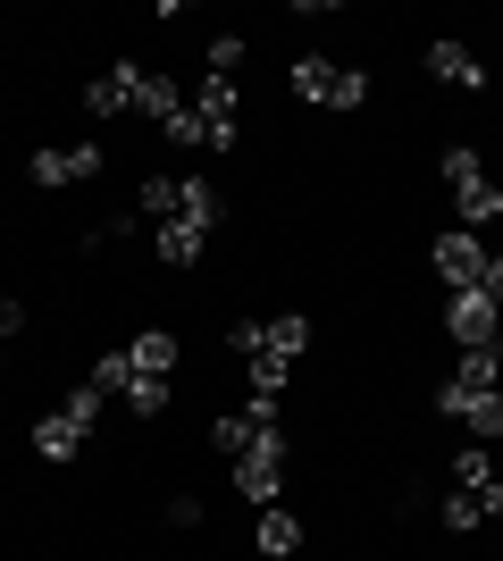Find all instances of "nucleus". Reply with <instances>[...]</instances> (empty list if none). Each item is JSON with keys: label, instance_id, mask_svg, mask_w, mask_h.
Segmentation results:
<instances>
[{"label": "nucleus", "instance_id": "obj_12", "mask_svg": "<svg viewBox=\"0 0 503 561\" xmlns=\"http://www.w3.org/2000/svg\"><path fill=\"white\" fill-rule=\"evenodd\" d=\"M436 411L454 427H470L479 445H503V394H470V402H454V394H436Z\"/></svg>", "mask_w": 503, "mask_h": 561}, {"label": "nucleus", "instance_id": "obj_24", "mask_svg": "<svg viewBox=\"0 0 503 561\" xmlns=\"http://www.w3.org/2000/svg\"><path fill=\"white\" fill-rule=\"evenodd\" d=\"M210 445L227 453V461H243V453H252V420H243V411H227V420H210Z\"/></svg>", "mask_w": 503, "mask_h": 561}, {"label": "nucleus", "instance_id": "obj_5", "mask_svg": "<svg viewBox=\"0 0 503 561\" xmlns=\"http://www.w3.org/2000/svg\"><path fill=\"white\" fill-rule=\"evenodd\" d=\"M101 168H110V151H101V142H68V151H34V160H25V185H43V193H59V185H84V176H101Z\"/></svg>", "mask_w": 503, "mask_h": 561}, {"label": "nucleus", "instance_id": "obj_10", "mask_svg": "<svg viewBox=\"0 0 503 561\" xmlns=\"http://www.w3.org/2000/svg\"><path fill=\"white\" fill-rule=\"evenodd\" d=\"M436 394H454V402H470V394H503V344L461 352V360H454V377H445Z\"/></svg>", "mask_w": 503, "mask_h": 561}, {"label": "nucleus", "instance_id": "obj_11", "mask_svg": "<svg viewBox=\"0 0 503 561\" xmlns=\"http://www.w3.org/2000/svg\"><path fill=\"white\" fill-rule=\"evenodd\" d=\"M252 545H261V561H294V553H302V512L268 503V512L252 519Z\"/></svg>", "mask_w": 503, "mask_h": 561}, {"label": "nucleus", "instance_id": "obj_17", "mask_svg": "<svg viewBox=\"0 0 503 561\" xmlns=\"http://www.w3.org/2000/svg\"><path fill=\"white\" fill-rule=\"evenodd\" d=\"M185 101H193V93L176 84V76H160V68H151V76H144V93H135V110H144L151 126H168V117L185 110Z\"/></svg>", "mask_w": 503, "mask_h": 561}, {"label": "nucleus", "instance_id": "obj_13", "mask_svg": "<svg viewBox=\"0 0 503 561\" xmlns=\"http://www.w3.org/2000/svg\"><path fill=\"white\" fill-rule=\"evenodd\" d=\"M126 360H135V377H176L185 369V344H176L168 328H144L135 344H126Z\"/></svg>", "mask_w": 503, "mask_h": 561}, {"label": "nucleus", "instance_id": "obj_3", "mask_svg": "<svg viewBox=\"0 0 503 561\" xmlns=\"http://www.w3.org/2000/svg\"><path fill=\"white\" fill-rule=\"evenodd\" d=\"M294 101H311V110H361L369 101V76L361 68H335V59H294Z\"/></svg>", "mask_w": 503, "mask_h": 561}, {"label": "nucleus", "instance_id": "obj_4", "mask_svg": "<svg viewBox=\"0 0 503 561\" xmlns=\"http://www.w3.org/2000/svg\"><path fill=\"white\" fill-rule=\"evenodd\" d=\"M193 117H202L210 151H236V142H243V84L202 68V84H193Z\"/></svg>", "mask_w": 503, "mask_h": 561}, {"label": "nucleus", "instance_id": "obj_8", "mask_svg": "<svg viewBox=\"0 0 503 561\" xmlns=\"http://www.w3.org/2000/svg\"><path fill=\"white\" fill-rule=\"evenodd\" d=\"M428 76H436V84H454V93H487V84H495L487 59L470 43H454V34H436V43H428Z\"/></svg>", "mask_w": 503, "mask_h": 561}, {"label": "nucleus", "instance_id": "obj_20", "mask_svg": "<svg viewBox=\"0 0 503 561\" xmlns=\"http://www.w3.org/2000/svg\"><path fill=\"white\" fill-rule=\"evenodd\" d=\"M84 386H101V394L118 402V394H126V386H135V360H126V344H118V352H101L93 369H84Z\"/></svg>", "mask_w": 503, "mask_h": 561}, {"label": "nucleus", "instance_id": "obj_1", "mask_svg": "<svg viewBox=\"0 0 503 561\" xmlns=\"http://www.w3.org/2000/svg\"><path fill=\"white\" fill-rule=\"evenodd\" d=\"M436 176L454 185V218H461L470 234H479V227H495V218H503V185L487 176V160L470 151V142H454V151L436 160Z\"/></svg>", "mask_w": 503, "mask_h": 561}, {"label": "nucleus", "instance_id": "obj_2", "mask_svg": "<svg viewBox=\"0 0 503 561\" xmlns=\"http://www.w3.org/2000/svg\"><path fill=\"white\" fill-rule=\"evenodd\" d=\"M286 461H294V427H252V453L236 461V494L252 512L286 503Z\"/></svg>", "mask_w": 503, "mask_h": 561}, {"label": "nucleus", "instance_id": "obj_9", "mask_svg": "<svg viewBox=\"0 0 503 561\" xmlns=\"http://www.w3.org/2000/svg\"><path fill=\"white\" fill-rule=\"evenodd\" d=\"M144 76H151V68H135V59H118V68H101L93 84H84V117H118V110H135V93H144Z\"/></svg>", "mask_w": 503, "mask_h": 561}, {"label": "nucleus", "instance_id": "obj_15", "mask_svg": "<svg viewBox=\"0 0 503 561\" xmlns=\"http://www.w3.org/2000/svg\"><path fill=\"white\" fill-rule=\"evenodd\" d=\"M25 445H34V461H76V453H84V427H76L68 411H43Z\"/></svg>", "mask_w": 503, "mask_h": 561}, {"label": "nucleus", "instance_id": "obj_29", "mask_svg": "<svg viewBox=\"0 0 503 561\" xmlns=\"http://www.w3.org/2000/svg\"><path fill=\"white\" fill-rule=\"evenodd\" d=\"M436 519H445L454 537H470V528H479V503H470V494H445V503H436Z\"/></svg>", "mask_w": 503, "mask_h": 561}, {"label": "nucleus", "instance_id": "obj_21", "mask_svg": "<svg viewBox=\"0 0 503 561\" xmlns=\"http://www.w3.org/2000/svg\"><path fill=\"white\" fill-rule=\"evenodd\" d=\"M135 218H151V227L176 218V176H144V185H135Z\"/></svg>", "mask_w": 503, "mask_h": 561}, {"label": "nucleus", "instance_id": "obj_18", "mask_svg": "<svg viewBox=\"0 0 503 561\" xmlns=\"http://www.w3.org/2000/svg\"><path fill=\"white\" fill-rule=\"evenodd\" d=\"M118 402H126V420H168V402H176V377H135Z\"/></svg>", "mask_w": 503, "mask_h": 561}, {"label": "nucleus", "instance_id": "obj_31", "mask_svg": "<svg viewBox=\"0 0 503 561\" xmlns=\"http://www.w3.org/2000/svg\"><path fill=\"white\" fill-rule=\"evenodd\" d=\"M18 335H25V302H18V294H0V344H18Z\"/></svg>", "mask_w": 503, "mask_h": 561}, {"label": "nucleus", "instance_id": "obj_25", "mask_svg": "<svg viewBox=\"0 0 503 561\" xmlns=\"http://www.w3.org/2000/svg\"><path fill=\"white\" fill-rule=\"evenodd\" d=\"M227 352H236V360H261L268 352V319H236V328H227Z\"/></svg>", "mask_w": 503, "mask_h": 561}, {"label": "nucleus", "instance_id": "obj_14", "mask_svg": "<svg viewBox=\"0 0 503 561\" xmlns=\"http://www.w3.org/2000/svg\"><path fill=\"white\" fill-rule=\"evenodd\" d=\"M151 252H160V268H193V260L210 252V234L185 227V218H160V227H151Z\"/></svg>", "mask_w": 503, "mask_h": 561}, {"label": "nucleus", "instance_id": "obj_33", "mask_svg": "<svg viewBox=\"0 0 503 561\" xmlns=\"http://www.w3.org/2000/svg\"><path fill=\"white\" fill-rule=\"evenodd\" d=\"M470 503H479V519H503V478H495V486H479Z\"/></svg>", "mask_w": 503, "mask_h": 561}, {"label": "nucleus", "instance_id": "obj_28", "mask_svg": "<svg viewBox=\"0 0 503 561\" xmlns=\"http://www.w3.org/2000/svg\"><path fill=\"white\" fill-rule=\"evenodd\" d=\"M243 50H252L243 34H210V76H236V68H243Z\"/></svg>", "mask_w": 503, "mask_h": 561}, {"label": "nucleus", "instance_id": "obj_26", "mask_svg": "<svg viewBox=\"0 0 503 561\" xmlns=\"http://www.w3.org/2000/svg\"><path fill=\"white\" fill-rule=\"evenodd\" d=\"M243 377H252V386H243V394H286V360H268V352H261V360H243Z\"/></svg>", "mask_w": 503, "mask_h": 561}, {"label": "nucleus", "instance_id": "obj_27", "mask_svg": "<svg viewBox=\"0 0 503 561\" xmlns=\"http://www.w3.org/2000/svg\"><path fill=\"white\" fill-rule=\"evenodd\" d=\"M160 135L176 142V151H210V135H202V117H193V101H185V110H176V117H168Z\"/></svg>", "mask_w": 503, "mask_h": 561}, {"label": "nucleus", "instance_id": "obj_32", "mask_svg": "<svg viewBox=\"0 0 503 561\" xmlns=\"http://www.w3.org/2000/svg\"><path fill=\"white\" fill-rule=\"evenodd\" d=\"M479 294H487V302L503 310V252H487V277H479Z\"/></svg>", "mask_w": 503, "mask_h": 561}, {"label": "nucleus", "instance_id": "obj_16", "mask_svg": "<svg viewBox=\"0 0 503 561\" xmlns=\"http://www.w3.org/2000/svg\"><path fill=\"white\" fill-rule=\"evenodd\" d=\"M176 218H185V227H202V234H210L218 218H227V193H218L210 176H176Z\"/></svg>", "mask_w": 503, "mask_h": 561}, {"label": "nucleus", "instance_id": "obj_7", "mask_svg": "<svg viewBox=\"0 0 503 561\" xmlns=\"http://www.w3.org/2000/svg\"><path fill=\"white\" fill-rule=\"evenodd\" d=\"M428 260H436V277H445V294H470V285L487 277V243H479L470 227H445V234L428 243Z\"/></svg>", "mask_w": 503, "mask_h": 561}, {"label": "nucleus", "instance_id": "obj_30", "mask_svg": "<svg viewBox=\"0 0 503 561\" xmlns=\"http://www.w3.org/2000/svg\"><path fill=\"white\" fill-rule=\"evenodd\" d=\"M168 528H202V494H168Z\"/></svg>", "mask_w": 503, "mask_h": 561}, {"label": "nucleus", "instance_id": "obj_22", "mask_svg": "<svg viewBox=\"0 0 503 561\" xmlns=\"http://www.w3.org/2000/svg\"><path fill=\"white\" fill-rule=\"evenodd\" d=\"M59 411H68V420L84 427V436H93V427H101V411H110V394H101V386H84V377H76V386H68V402H59Z\"/></svg>", "mask_w": 503, "mask_h": 561}, {"label": "nucleus", "instance_id": "obj_19", "mask_svg": "<svg viewBox=\"0 0 503 561\" xmlns=\"http://www.w3.org/2000/svg\"><path fill=\"white\" fill-rule=\"evenodd\" d=\"M302 352H311V319H302V310H286V319H268V360H302Z\"/></svg>", "mask_w": 503, "mask_h": 561}, {"label": "nucleus", "instance_id": "obj_6", "mask_svg": "<svg viewBox=\"0 0 503 561\" xmlns=\"http://www.w3.org/2000/svg\"><path fill=\"white\" fill-rule=\"evenodd\" d=\"M445 335H454L461 352H487V344H503V310L487 302L479 285H470V294H445Z\"/></svg>", "mask_w": 503, "mask_h": 561}, {"label": "nucleus", "instance_id": "obj_23", "mask_svg": "<svg viewBox=\"0 0 503 561\" xmlns=\"http://www.w3.org/2000/svg\"><path fill=\"white\" fill-rule=\"evenodd\" d=\"M454 486H461V494L495 486V461H487V445H461V453H454Z\"/></svg>", "mask_w": 503, "mask_h": 561}]
</instances>
